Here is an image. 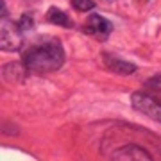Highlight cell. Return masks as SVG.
I'll use <instances>...</instances> for the list:
<instances>
[{"mask_svg": "<svg viewBox=\"0 0 161 161\" xmlns=\"http://www.w3.org/2000/svg\"><path fill=\"white\" fill-rule=\"evenodd\" d=\"M131 106L142 115L149 116L150 120L161 122V104L154 97H150L147 93L136 92L131 95Z\"/></svg>", "mask_w": 161, "mask_h": 161, "instance_id": "2", "label": "cell"}, {"mask_svg": "<svg viewBox=\"0 0 161 161\" xmlns=\"http://www.w3.org/2000/svg\"><path fill=\"white\" fill-rule=\"evenodd\" d=\"M102 59H104V63L108 64V68L118 75H131L132 72H136V64L129 63V61H124V59L116 58L113 54H102Z\"/></svg>", "mask_w": 161, "mask_h": 161, "instance_id": "6", "label": "cell"}, {"mask_svg": "<svg viewBox=\"0 0 161 161\" xmlns=\"http://www.w3.org/2000/svg\"><path fill=\"white\" fill-rule=\"evenodd\" d=\"M149 84L150 86H154V88H158V90H161V74H158L154 79H150Z\"/></svg>", "mask_w": 161, "mask_h": 161, "instance_id": "10", "label": "cell"}, {"mask_svg": "<svg viewBox=\"0 0 161 161\" xmlns=\"http://www.w3.org/2000/svg\"><path fill=\"white\" fill-rule=\"evenodd\" d=\"M47 20L54 25H59V27H72V22H70L68 14L58 7H50L48 13H47Z\"/></svg>", "mask_w": 161, "mask_h": 161, "instance_id": "7", "label": "cell"}, {"mask_svg": "<svg viewBox=\"0 0 161 161\" xmlns=\"http://www.w3.org/2000/svg\"><path fill=\"white\" fill-rule=\"evenodd\" d=\"M86 31L97 40H108V36L113 31V25L108 18L100 16V14H92V16H88Z\"/></svg>", "mask_w": 161, "mask_h": 161, "instance_id": "4", "label": "cell"}, {"mask_svg": "<svg viewBox=\"0 0 161 161\" xmlns=\"http://www.w3.org/2000/svg\"><path fill=\"white\" fill-rule=\"evenodd\" d=\"M20 27H16L9 18H4L2 22V34H0V43L2 50L6 52H14L22 47V32Z\"/></svg>", "mask_w": 161, "mask_h": 161, "instance_id": "3", "label": "cell"}, {"mask_svg": "<svg viewBox=\"0 0 161 161\" xmlns=\"http://www.w3.org/2000/svg\"><path fill=\"white\" fill-rule=\"evenodd\" d=\"M70 2H72L74 9H77L79 13H88L95 7V2L93 0H70Z\"/></svg>", "mask_w": 161, "mask_h": 161, "instance_id": "8", "label": "cell"}, {"mask_svg": "<svg viewBox=\"0 0 161 161\" xmlns=\"http://www.w3.org/2000/svg\"><path fill=\"white\" fill-rule=\"evenodd\" d=\"M63 63H64V50L61 43L54 38L38 41L23 54L25 68L34 72V74L56 72L63 66Z\"/></svg>", "mask_w": 161, "mask_h": 161, "instance_id": "1", "label": "cell"}, {"mask_svg": "<svg viewBox=\"0 0 161 161\" xmlns=\"http://www.w3.org/2000/svg\"><path fill=\"white\" fill-rule=\"evenodd\" d=\"M32 27V18H29V14H23L22 20H20V29L22 31H27Z\"/></svg>", "mask_w": 161, "mask_h": 161, "instance_id": "9", "label": "cell"}, {"mask_svg": "<svg viewBox=\"0 0 161 161\" xmlns=\"http://www.w3.org/2000/svg\"><path fill=\"white\" fill-rule=\"evenodd\" d=\"M113 158L115 159H125V161H150L152 159V156L147 152L145 149H142V147H138V145H124L120 150H116L115 154H113Z\"/></svg>", "mask_w": 161, "mask_h": 161, "instance_id": "5", "label": "cell"}]
</instances>
